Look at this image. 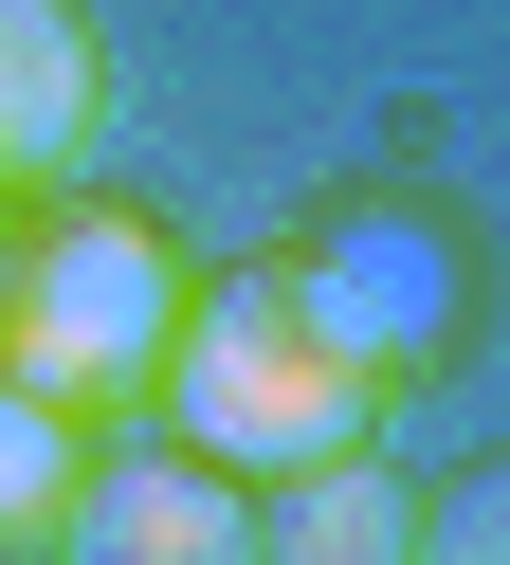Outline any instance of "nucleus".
Masks as SVG:
<instances>
[{
	"mask_svg": "<svg viewBox=\"0 0 510 565\" xmlns=\"http://www.w3.org/2000/svg\"><path fill=\"white\" fill-rule=\"evenodd\" d=\"M401 547H419V492L383 456H310L255 492V565H401Z\"/></svg>",
	"mask_w": 510,
	"mask_h": 565,
	"instance_id": "nucleus-6",
	"label": "nucleus"
},
{
	"mask_svg": "<svg viewBox=\"0 0 510 565\" xmlns=\"http://www.w3.org/2000/svg\"><path fill=\"white\" fill-rule=\"evenodd\" d=\"M274 292H291V329H310L347 383H401V365H437V347L474 329V256H456V220H419V201H328V220L274 256Z\"/></svg>",
	"mask_w": 510,
	"mask_h": 565,
	"instance_id": "nucleus-3",
	"label": "nucleus"
},
{
	"mask_svg": "<svg viewBox=\"0 0 510 565\" xmlns=\"http://www.w3.org/2000/svg\"><path fill=\"white\" fill-rule=\"evenodd\" d=\"M73 475H92V438H73V419L36 402V383H0V547H55Z\"/></svg>",
	"mask_w": 510,
	"mask_h": 565,
	"instance_id": "nucleus-7",
	"label": "nucleus"
},
{
	"mask_svg": "<svg viewBox=\"0 0 510 565\" xmlns=\"http://www.w3.org/2000/svg\"><path fill=\"white\" fill-rule=\"evenodd\" d=\"M401 565H510V456H474V475L419 511V547H401Z\"/></svg>",
	"mask_w": 510,
	"mask_h": 565,
	"instance_id": "nucleus-8",
	"label": "nucleus"
},
{
	"mask_svg": "<svg viewBox=\"0 0 510 565\" xmlns=\"http://www.w3.org/2000/svg\"><path fill=\"white\" fill-rule=\"evenodd\" d=\"M182 310H201L182 237L92 201V220H55V237H19V256H0V383H36L55 419H128L146 383H164Z\"/></svg>",
	"mask_w": 510,
	"mask_h": 565,
	"instance_id": "nucleus-1",
	"label": "nucleus"
},
{
	"mask_svg": "<svg viewBox=\"0 0 510 565\" xmlns=\"http://www.w3.org/2000/svg\"><path fill=\"white\" fill-rule=\"evenodd\" d=\"M164 438L182 456H219L237 492H274V475H310V456H364L383 438V383H347L310 329H291V292L274 274H201V310H182V347H164Z\"/></svg>",
	"mask_w": 510,
	"mask_h": 565,
	"instance_id": "nucleus-2",
	"label": "nucleus"
},
{
	"mask_svg": "<svg viewBox=\"0 0 510 565\" xmlns=\"http://www.w3.org/2000/svg\"><path fill=\"white\" fill-rule=\"evenodd\" d=\"M109 128V55L73 0H0V183H73Z\"/></svg>",
	"mask_w": 510,
	"mask_h": 565,
	"instance_id": "nucleus-5",
	"label": "nucleus"
},
{
	"mask_svg": "<svg viewBox=\"0 0 510 565\" xmlns=\"http://www.w3.org/2000/svg\"><path fill=\"white\" fill-rule=\"evenodd\" d=\"M55 565H255V492L182 438H109L55 511Z\"/></svg>",
	"mask_w": 510,
	"mask_h": 565,
	"instance_id": "nucleus-4",
	"label": "nucleus"
}]
</instances>
